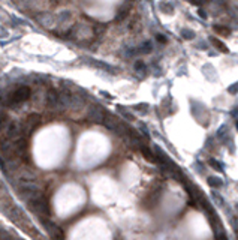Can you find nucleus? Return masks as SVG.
Returning a JSON list of instances; mask_svg holds the SVG:
<instances>
[{
  "instance_id": "f257e3e1",
  "label": "nucleus",
  "mask_w": 238,
  "mask_h": 240,
  "mask_svg": "<svg viewBox=\"0 0 238 240\" xmlns=\"http://www.w3.org/2000/svg\"><path fill=\"white\" fill-rule=\"evenodd\" d=\"M29 201H30V206H32V209H33V210L39 215V216L47 218V216H50V215H51V204H50V200H48L47 197H43V195H41L39 192H38V194H34V195L30 198Z\"/></svg>"
},
{
  "instance_id": "f03ea898",
  "label": "nucleus",
  "mask_w": 238,
  "mask_h": 240,
  "mask_svg": "<svg viewBox=\"0 0 238 240\" xmlns=\"http://www.w3.org/2000/svg\"><path fill=\"white\" fill-rule=\"evenodd\" d=\"M29 98H30V89L27 86H20L6 98V105H9V107L20 105L21 102L27 101Z\"/></svg>"
},
{
  "instance_id": "7ed1b4c3",
  "label": "nucleus",
  "mask_w": 238,
  "mask_h": 240,
  "mask_svg": "<svg viewBox=\"0 0 238 240\" xmlns=\"http://www.w3.org/2000/svg\"><path fill=\"white\" fill-rule=\"evenodd\" d=\"M88 119L92 120V122H96V123H102L105 117H103V111L102 108H99V107H92L90 108V111H88Z\"/></svg>"
},
{
  "instance_id": "20e7f679",
  "label": "nucleus",
  "mask_w": 238,
  "mask_h": 240,
  "mask_svg": "<svg viewBox=\"0 0 238 240\" xmlns=\"http://www.w3.org/2000/svg\"><path fill=\"white\" fill-rule=\"evenodd\" d=\"M47 101H48V105L52 107V108L61 107V104H60V95L57 93L56 90H52V89L47 93Z\"/></svg>"
},
{
  "instance_id": "39448f33",
  "label": "nucleus",
  "mask_w": 238,
  "mask_h": 240,
  "mask_svg": "<svg viewBox=\"0 0 238 240\" xmlns=\"http://www.w3.org/2000/svg\"><path fill=\"white\" fill-rule=\"evenodd\" d=\"M181 38L186 39V41H192L196 38V33L192 30V29H183L181 30Z\"/></svg>"
},
{
  "instance_id": "423d86ee",
  "label": "nucleus",
  "mask_w": 238,
  "mask_h": 240,
  "mask_svg": "<svg viewBox=\"0 0 238 240\" xmlns=\"http://www.w3.org/2000/svg\"><path fill=\"white\" fill-rule=\"evenodd\" d=\"M141 53H150L151 50H153V45H151V42H144L142 45H139V48H138Z\"/></svg>"
},
{
  "instance_id": "0eeeda50",
  "label": "nucleus",
  "mask_w": 238,
  "mask_h": 240,
  "mask_svg": "<svg viewBox=\"0 0 238 240\" xmlns=\"http://www.w3.org/2000/svg\"><path fill=\"white\" fill-rule=\"evenodd\" d=\"M211 44H214L217 48H220L223 53H229V50H228V47H226V45H223L220 41H217V39H214V38H211Z\"/></svg>"
},
{
  "instance_id": "6e6552de",
  "label": "nucleus",
  "mask_w": 238,
  "mask_h": 240,
  "mask_svg": "<svg viewBox=\"0 0 238 240\" xmlns=\"http://www.w3.org/2000/svg\"><path fill=\"white\" fill-rule=\"evenodd\" d=\"M160 11L162 12H168V14H171V12L174 11V8H172V5H169L168 2H165L163 5H160Z\"/></svg>"
},
{
  "instance_id": "1a4fd4ad",
  "label": "nucleus",
  "mask_w": 238,
  "mask_h": 240,
  "mask_svg": "<svg viewBox=\"0 0 238 240\" xmlns=\"http://www.w3.org/2000/svg\"><path fill=\"white\" fill-rule=\"evenodd\" d=\"M145 69H147V66H145V63L144 62H136L135 63V71L136 72H145Z\"/></svg>"
},
{
  "instance_id": "9d476101",
  "label": "nucleus",
  "mask_w": 238,
  "mask_h": 240,
  "mask_svg": "<svg viewBox=\"0 0 238 240\" xmlns=\"http://www.w3.org/2000/svg\"><path fill=\"white\" fill-rule=\"evenodd\" d=\"M214 29H216V32H219L220 35H229L231 33L228 29H222V26H216Z\"/></svg>"
},
{
  "instance_id": "9b49d317",
  "label": "nucleus",
  "mask_w": 238,
  "mask_h": 240,
  "mask_svg": "<svg viewBox=\"0 0 238 240\" xmlns=\"http://www.w3.org/2000/svg\"><path fill=\"white\" fill-rule=\"evenodd\" d=\"M156 39H157L160 44H166V36H165V35L157 33V35H156Z\"/></svg>"
},
{
  "instance_id": "f8f14e48",
  "label": "nucleus",
  "mask_w": 238,
  "mask_h": 240,
  "mask_svg": "<svg viewBox=\"0 0 238 240\" xmlns=\"http://www.w3.org/2000/svg\"><path fill=\"white\" fill-rule=\"evenodd\" d=\"M229 93H238V83H235V84H232V86H229Z\"/></svg>"
},
{
  "instance_id": "ddd939ff",
  "label": "nucleus",
  "mask_w": 238,
  "mask_h": 240,
  "mask_svg": "<svg viewBox=\"0 0 238 240\" xmlns=\"http://www.w3.org/2000/svg\"><path fill=\"white\" fill-rule=\"evenodd\" d=\"M198 15L202 18V20H207V17H208V15L205 14V11H202V9H198Z\"/></svg>"
},
{
  "instance_id": "4468645a",
  "label": "nucleus",
  "mask_w": 238,
  "mask_h": 240,
  "mask_svg": "<svg viewBox=\"0 0 238 240\" xmlns=\"http://www.w3.org/2000/svg\"><path fill=\"white\" fill-rule=\"evenodd\" d=\"M5 122H6V116H0V131L5 126Z\"/></svg>"
},
{
  "instance_id": "2eb2a0df",
  "label": "nucleus",
  "mask_w": 238,
  "mask_h": 240,
  "mask_svg": "<svg viewBox=\"0 0 238 240\" xmlns=\"http://www.w3.org/2000/svg\"><path fill=\"white\" fill-rule=\"evenodd\" d=\"M50 2H51V5H52V6H57V5H59V3L61 2V0H50Z\"/></svg>"
},
{
  "instance_id": "dca6fc26",
  "label": "nucleus",
  "mask_w": 238,
  "mask_h": 240,
  "mask_svg": "<svg viewBox=\"0 0 238 240\" xmlns=\"http://www.w3.org/2000/svg\"><path fill=\"white\" fill-rule=\"evenodd\" d=\"M237 128H238V122H237Z\"/></svg>"
}]
</instances>
